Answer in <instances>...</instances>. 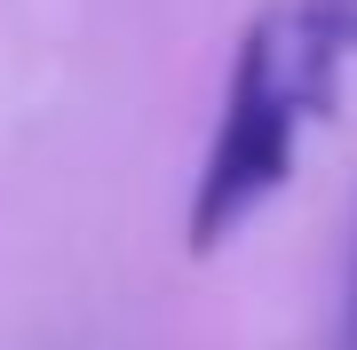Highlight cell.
Instances as JSON below:
<instances>
[{
	"instance_id": "6da1fadb",
	"label": "cell",
	"mask_w": 357,
	"mask_h": 350,
	"mask_svg": "<svg viewBox=\"0 0 357 350\" xmlns=\"http://www.w3.org/2000/svg\"><path fill=\"white\" fill-rule=\"evenodd\" d=\"M302 119H310V96H302V80H294L278 8H262L255 24L238 32V48H230L222 112H215V136H206L191 207H183V239H191V255L230 247L246 223L270 207V199L286 191Z\"/></svg>"
},
{
	"instance_id": "7a4b0ae2",
	"label": "cell",
	"mask_w": 357,
	"mask_h": 350,
	"mask_svg": "<svg viewBox=\"0 0 357 350\" xmlns=\"http://www.w3.org/2000/svg\"><path fill=\"white\" fill-rule=\"evenodd\" d=\"M342 350H357V255H349V326H342Z\"/></svg>"
}]
</instances>
